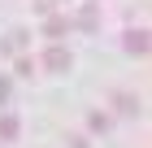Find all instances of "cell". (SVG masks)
Here are the masks:
<instances>
[{
  "instance_id": "1",
  "label": "cell",
  "mask_w": 152,
  "mask_h": 148,
  "mask_svg": "<svg viewBox=\"0 0 152 148\" xmlns=\"http://www.w3.org/2000/svg\"><path fill=\"white\" fill-rule=\"evenodd\" d=\"M70 66H74V57L65 52V48H48L44 52V70H52V74H65Z\"/></svg>"
},
{
  "instance_id": "2",
  "label": "cell",
  "mask_w": 152,
  "mask_h": 148,
  "mask_svg": "<svg viewBox=\"0 0 152 148\" xmlns=\"http://www.w3.org/2000/svg\"><path fill=\"white\" fill-rule=\"evenodd\" d=\"M113 105H117V113H126V118L139 113V96H130V91H113Z\"/></svg>"
},
{
  "instance_id": "3",
  "label": "cell",
  "mask_w": 152,
  "mask_h": 148,
  "mask_svg": "<svg viewBox=\"0 0 152 148\" xmlns=\"http://www.w3.org/2000/svg\"><path fill=\"white\" fill-rule=\"evenodd\" d=\"M18 131H22L18 113H0V139H4V144H9V139H18Z\"/></svg>"
},
{
  "instance_id": "4",
  "label": "cell",
  "mask_w": 152,
  "mask_h": 148,
  "mask_svg": "<svg viewBox=\"0 0 152 148\" xmlns=\"http://www.w3.org/2000/svg\"><path fill=\"white\" fill-rule=\"evenodd\" d=\"M126 48L135 52V57H143V52H148V31H130L126 35Z\"/></svg>"
},
{
  "instance_id": "5",
  "label": "cell",
  "mask_w": 152,
  "mask_h": 148,
  "mask_svg": "<svg viewBox=\"0 0 152 148\" xmlns=\"http://www.w3.org/2000/svg\"><path fill=\"white\" fill-rule=\"evenodd\" d=\"M87 126H91V131H100V135H104L109 126H113V118H109V113H100V109H96V113H87Z\"/></svg>"
},
{
  "instance_id": "6",
  "label": "cell",
  "mask_w": 152,
  "mask_h": 148,
  "mask_svg": "<svg viewBox=\"0 0 152 148\" xmlns=\"http://www.w3.org/2000/svg\"><path fill=\"white\" fill-rule=\"evenodd\" d=\"M22 48H26V35H22V31H13V35H4V52H13V57H18Z\"/></svg>"
},
{
  "instance_id": "7",
  "label": "cell",
  "mask_w": 152,
  "mask_h": 148,
  "mask_svg": "<svg viewBox=\"0 0 152 148\" xmlns=\"http://www.w3.org/2000/svg\"><path fill=\"white\" fill-rule=\"evenodd\" d=\"M44 31H48V35H52V39H57V35H61V31H65V18H48V26H44Z\"/></svg>"
},
{
  "instance_id": "8",
  "label": "cell",
  "mask_w": 152,
  "mask_h": 148,
  "mask_svg": "<svg viewBox=\"0 0 152 148\" xmlns=\"http://www.w3.org/2000/svg\"><path fill=\"white\" fill-rule=\"evenodd\" d=\"M18 74H22V79H31V74H35V61H31V57H18Z\"/></svg>"
},
{
  "instance_id": "9",
  "label": "cell",
  "mask_w": 152,
  "mask_h": 148,
  "mask_svg": "<svg viewBox=\"0 0 152 148\" xmlns=\"http://www.w3.org/2000/svg\"><path fill=\"white\" fill-rule=\"evenodd\" d=\"M9 91H13V87H9V79H0V105H9Z\"/></svg>"
},
{
  "instance_id": "10",
  "label": "cell",
  "mask_w": 152,
  "mask_h": 148,
  "mask_svg": "<svg viewBox=\"0 0 152 148\" xmlns=\"http://www.w3.org/2000/svg\"><path fill=\"white\" fill-rule=\"evenodd\" d=\"M65 144H70V148H91V144H87V139H83V135H70V139H65Z\"/></svg>"
}]
</instances>
